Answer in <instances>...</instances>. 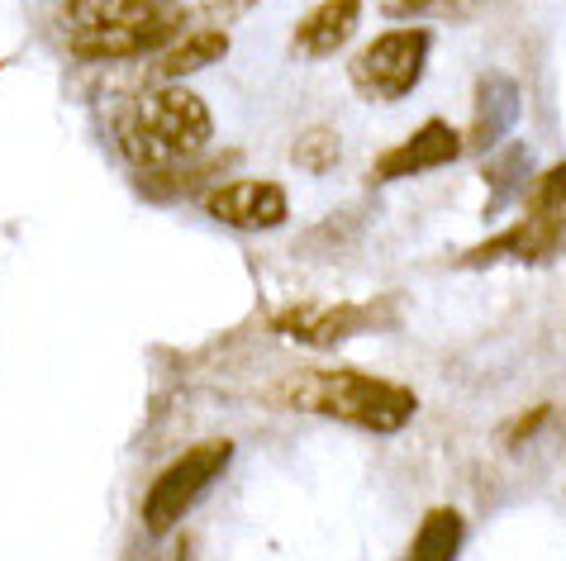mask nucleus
I'll return each instance as SVG.
<instances>
[{
	"label": "nucleus",
	"instance_id": "f257e3e1",
	"mask_svg": "<svg viewBox=\"0 0 566 561\" xmlns=\"http://www.w3.org/2000/svg\"><path fill=\"white\" fill-rule=\"evenodd\" d=\"M109 134L134 171H167L191 167L214 138L210 105L177 82L144 86L124 96L109 115Z\"/></svg>",
	"mask_w": 566,
	"mask_h": 561
},
{
	"label": "nucleus",
	"instance_id": "f03ea898",
	"mask_svg": "<svg viewBox=\"0 0 566 561\" xmlns=\"http://www.w3.org/2000/svg\"><path fill=\"white\" fill-rule=\"evenodd\" d=\"M281 400H286L291 410L324 414V419H334V424L376 433V438L400 433L419 414V395L410 385L367 377V371H305V377L281 385Z\"/></svg>",
	"mask_w": 566,
	"mask_h": 561
},
{
	"label": "nucleus",
	"instance_id": "7ed1b4c3",
	"mask_svg": "<svg viewBox=\"0 0 566 561\" xmlns=\"http://www.w3.org/2000/svg\"><path fill=\"white\" fill-rule=\"evenodd\" d=\"M229 462H233V443L229 438H210V443L186 447L167 472H157V480L144 495V528L148 533L167 538L186 514L206 500V490H214V480L229 472Z\"/></svg>",
	"mask_w": 566,
	"mask_h": 561
},
{
	"label": "nucleus",
	"instance_id": "20e7f679",
	"mask_svg": "<svg viewBox=\"0 0 566 561\" xmlns=\"http://www.w3.org/2000/svg\"><path fill=\"white\" fill-rule=\"evenodd\" d=\"M433 53V29L429 24H400L371 39L367 49L353 57V86L371 100H405L423 82Z\"/></svg>",
	"mask_w": 566,
	"mask_h": 561
},
{
	"label": "nucleus",
	"instance_id": "39448f33",
	"mask_svg": "<svg viewBox=\"0 0 566 561\" xmlns=\"http://www.w3.org/2000/svg\"><path fill=\"white\" fill-rule=\"evenodd\" d=\"M186 34V14L177 6H163L148 20L115 24V29H91V34H72V53L82 62H129V57H157L171 39Z\"/></svg>",
	"mask_w": 566,
	"mask_h": 561
},
{
	"label": "nucleus",
	"instance_id": "423d86ee",
	"mask_svg": "<svg viewBox=\"0 0 566 561\" xmlns=\"http://www.w3.org/2000/svg\"><path fill=\"white\" fill-rule=\"evenodd\" d=\"M200 210L229 229L266 233V229L286 224L291 195H286V186H276V181H224L200 195Z\"/></svg>",
	"mask_w": 566,
	"mask_h": 561
},
{
	"label": "nucleus",
	"instance_id": "0eeeda50",
	"mask_svg": "<svg viewBox=\"0 0 566 561\" xmlns=\"http://www.w3.org/2000/svg\"><path fill=\"white\" fill-rule=\"evenodd\" d=\"M566 247V220L557 214L528 210L514 229L495 233L491 243H476L471 253H462V267H495V262H553Z\"/></svg>",
	"mask_w": 566,
	"mask_h": 561
},
{
	"label": "nucleus",
	"instance_id": "6e6552de",
	"mask_svg": "<svg viewBox=\"0 0 566 561\" xmlns=\"http://www.w3.org/2000/svg\"><path fill=\"white\" fill-rule=\"evenodd\" d=\"M467 152L462 134L452 129L448 119H423L419 129L396 144L390 152L376 158V181H410V177H423V171H438V167H452Z\"/></svg>",
	"mask_w": 566,
	"mask_h": 561
},
{
	"label": "nucleus",
	"instance_id": "1a4fd4ad",
	"mask_svg": "<svg viewBox=\"0 0 566 561\" xmlns=\"http://www.w3.org/2000/svg\"><path fill=\"white\" fill-rule=\"evenodd\" d=\"M518 115H524V96H518V82L505 72H485L476 82V100H471V134L462 138L467 152H495L505 138L514 134Z\"/></svg>",
	"mask_w": 566,
	"mask_h": 561
},
{
	"label": "nucleus",
	"instance_id": "9d476101",
	"mask_svg": "<svg viewBox=\"0 0 566 561\" xmlns=\"http://www.w3.org/2000/svg\"><path fill=\"white\" fill-rule=\"evenodd\" d=\"M371 305H295V309H281L272 319L276 334H286L305 348H338L343 338H353L361 329H371Z\"/></svg>",
	"mask_w": 566,
	"mask_h": 561
},
{
	"label": "nucleus",
	"instance_id": "9b49d317",
	"mask_svg": "<svg viewBox=\"0 0 566 561\" xmlns=\"http://www.w3.org/2000/svg\"><path fill=\"white\" fill-rule=\"evenodd\" d=\"M361 29V0H319L314 10L301 14L291 34V53L305 57V62H319V57H334L353 43V34Z\"/></svg>",
	"mask_w": 566,
	"mask_h": 561
},
{
	"label": "nucleus",
	"instance_id": "f8f14e48",
	"mask_svg": "<svg viewBox=\"0 0 566 561\" xmlns=\"http://www.w3.org/2000/svg\"><path fill=\"white\" fill-rule=\"evenodd\" d=\"M229 53V34L224 29H200V34H181L171 39L163 53L153 57V76L157 82H181V76H196L214 67V62H224Z\"/></svg>",
	"mask_w": 566,
	"mask_h": 561
},
{
	"label": "nucleus",
	"instance_id": "ddd939ff",
	"mask_svg": "<svg viewBox=\"0 0 566 561\" xmlns=\"http://www.w3.org/2000/svg\"><path fill=\"white\" fill-rule=\"evenodd\" d=\"M462 542H467V519H462V509L438 505V509H429V514L419 519L410 548H405L400 561H458Z\"/></svg>",
	"mask_w": 566,
	"mask_h": 561
},
{
	"label": "nucleus",
	"instance_id": "4468645a",
	"mask_svg": "<svg viewBox=\"0 0 566 561\" xmlns=\"http://www.w3.org/2000/svg\"><path fill=\"white\" fill-rule=\"evenodd\" d=\"M163 10V0H67V29L72 34H91V29H115L134 24Z\"/></svg>",
	"mask_w": 566,
	"mask_h": 561
},
{
	"label": "nucleus",
	"instance_id": "2eb2a0df",
	"mask_svg": "<svg viewBox=\"0 0 566 561\" xmlns=\"http://www.w3.org/2000/svg\"><path fill=\"white\" fill-rule=\"evenodd\" d=\"M485 162L481 167V181H485V214H500L514 200V191L524 186L528 177V148L524 144H505V148H495V152H485Z\"/></svg>",
	"mask_w": 566,
	"mask_h": 561
},
{
	"label": "nucleus",
	"instance_id": "dca6fc26",
	"mask_svg": "<svg viewBox=\"0 0 566 561\" xmlns=\"http://www.w3.org/2000/svg\"><path fill=\"white\" fill-rule=\"evenodd\" d=\"M291 158L301 171H310V177H319V171H334L338 158H343V138L338 129H328V124H314V129H305L301 138H295Z\"/></svg>",
	"mask_w": 566,
	"mask_h": 561
},
{
	"label": "nucleus",
	"instance_id": "f3484780",
	"mask_svg": "<svg viewBox=\"0 0 566 561\" xmlns=\"http://www.w3.org/2000/svg\"><path fill=\"white\" fill-rule=\"evenodd\" d=\"M528 210H538V214H557V220H566V162L547 167L543 177L533 181V191H528Z\"/></svg>",
	"mask_w": 566,
	"mask_h": 561
},
{
	"label": "nucleus",
	"instance_id": "a211bd4d",
	"mask_svg": "<svg viewBox=\"0 0 566 561\" xmlns=\"http://www.w3.org/2000/svg\"><path fill=\"white\" fill-rule=\"evenodd\" d=\"M547 424H553V410H547V404H538V410L518 414V419H510V424L500 428V447H524V443L538 438V428H547Z\"/></svg>",
	"mask_w": 566,
	"mask_h": 561
},
{
	"label": "nucleus",
	"instance_id": "6ab92c4d",
	"mask_svg": "<svg viewBox=\"0 0 566 561\" xmlns=\"http://www.w3.org/2000/svg\"><path fill=\"white\" fill-rule=\"evenodd\" d=\"M443 6H462V0H381L386 20H415V14H433Z\"/></svg>",
	"mask_w": 566,
	"mask_h": 561
},
{
	"label": "nucleus",
	"instance_id": "aec40b11",
	"mask_svg": "<svg viewBox=\"0 0 566 561\" xmlns=\"http://www.w3.org/2000/svg\"><path fill=\"white\" fill-rule=\"evenodd\" d=\"M248 6H253V0H210V10L229 14V20H239V14H248Z\"/></svg>",
	"mask_w": 566,
	"mask_h": 561
},
{
	"label": "nucleus",
	"instance_id": "412c9836",
	"mask_svg": "<svg viewBox=\"0 0 566 561\" xmlns=\"http://www.w3.org/2000/svg\"><path fill=\"white\" fill-rule=\"evenodd\" d=\"M163 6H177V0H163Z\"/></svg>",
	"mask_w": 566,
	"mask_h": 561
}]
</instances>
